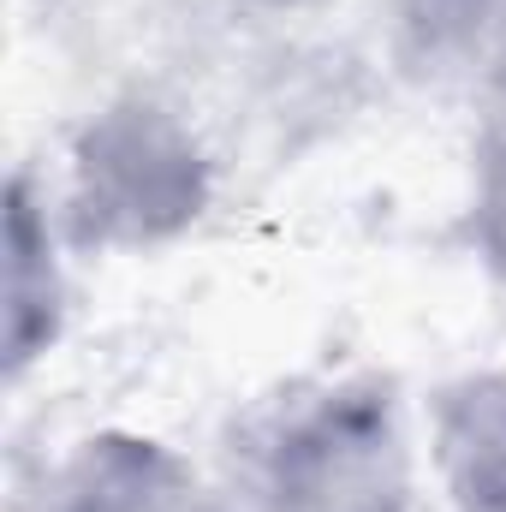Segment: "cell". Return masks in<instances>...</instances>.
Here are the masks:
<instances>
[{
  "mask_svg": "<svg viewBox=\"0 0 506 512\" xmlns=\"http://www.w3.org/2000/svg\"><path fill=\"white\" fill-rule=\"evenodd\" d=\"M262 6H310V0H262Z\"/></svg>",
  "mask_w": 506,
  "mask_h": 512,
  "instance_id": "8",
  "label": "cell"
},
{
  "mask_svg": "<svg viewBox=\"0 0 506 512\" xmlns=\"http://www.w3.org/2000/svg\"><path fill=\"white\" fill-rule=\"evenodd\" d=\"M477 233H483L489 262L506 274V143L489 155V167H483V191H477Z\"/></svg>",
  "mask_w": 506,
  "mask_h": 512,
  "instance_id": "7",
  "label": "cell"
},
{
  "mask_svg": "<svg viewBox=\"0 0 506 512\" xmlns=\"http://www.w3.org/2000/svg\"><path fill=\"white\" fill-rule=\"evenodd\" d=\"M66 512H203L191 477L149 441H90L66 483Z\"/></svg>",
  "mask_w": 506,
  "mask_h": 512,
  "instance_id": "4",
  "label": "cell"
},
{
  "mask_svg": "<svg viewBox=\"0 0 506 512\" xmlns=\"http://www.w3.org/2000/svg\"><path fill=\"white\" fill-rule=\"evenodd\" d=\"M78 221L108 245H155L197 221L209 173L173 114L126 102L78 137Z\"/></svg>",
  "mask_w": 506,
  "mask_h": 512,
  "instance_id": "1",
  "label": "cell"
},
{
  "mask_svg": "<svg viewBox=\"0 0 506 512\" xmlns=\"http://www.w3.org/2000/svg\"><path fill=\"white\" fill-rule=\"evenodd\" d=\"M405 441L376 393H334L298 417L268 471V512H399Z\"/></svg>",
  "mask_w": 506,
  "mask_h": 512,
  "instance_id": "2",
  "label": "cell"
},
{
  "mask_svg": "<svg viewBox=\"0 0 506 512\" xmlns=\"http://www.w3.org/2000/svg\"><path fill=\"white\" fill-rule=\"evenodd\" d=\"M435 459L465 512H506V376H471L441 399Z\"/></svg>",
  "mask_w": 506,
  "mask_h": 512,
  "instance_id": "3",
  "label": "cell"
},
{
  "mask_svg": "<svg viewBox=\"0 0 506 512\" xmlns=\"http://www.w3.org/2000/svg\"><path fill=\"white\" fill-rule=\"evenodd\" d=\"M501 0H399L405 24L423 36V42H459V36H477L489 18H495Z\"/></svg>",
  "mask_w": 506,
  "mask_h": 512,
  "instance_id": "6",
  "label": "cell"
},
{
  "mask_svg": "<svg viewBox=\"0 0 506 512\" xmlns=\"http://www.w3.org/2000/svg\"><path fill=\"white\" fill-rule=\"evenodd\" d=\"M54 316H60L54 245L24 197V185H12V227H6V358H12V370H24L54 340Z\"/></svg>",
  "mask_w": 506,
  "mask_h": 512,
  "instance_id": "5",
  "label": "cell"
}]
</instances>
